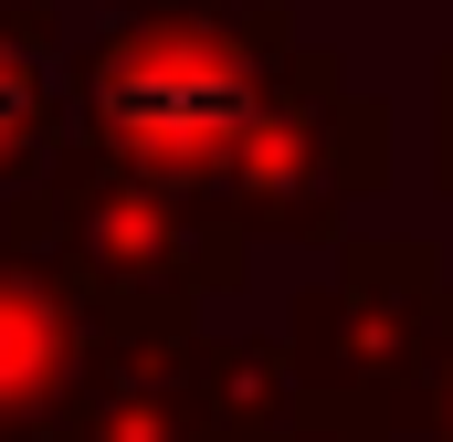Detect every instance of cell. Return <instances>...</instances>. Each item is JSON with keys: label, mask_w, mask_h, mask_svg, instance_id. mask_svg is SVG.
<instances>
[{"label": "cell", "mask_w": 453, "mask_h": 442, "mask_svg": "<svg viewBox=\"0 0 453 442\" xmlns=\"http://www.w3.org/2000/svg\"><path fill=\"white\" fill-rule=\"evenodd\" d=\"M401 116L390 95H369L348 74V53L296 42V64L274 74V95L253 106V126L222 158V201L242 221V242H338L348 211H369L401 169Z\"/></svg>", "instance_id": "3"}, {"label": "cell", "mask_w": 453, "mask_h": 442, "mask_svg": "<svg viewBox=\"0 0 453 442\" xmlns=\"http://www.w3.org/2000/svg\"><path fill=\"white\" fill-rule=\"evenodd\" d=\"M190 327H201L190 306H116L85 274H64L53 253L0 232V432L53 442L96 400V379L116 358H137L158 337H190Z\"/></svg>", "instance_id": "5"}, {"label": "cell", "mask_w": 453, "mask_h": 442, "mask_svg": "<svg viewBox=\"0 0 453 442\" xmlns=\"http://www.w3.org/2000/svg\"><path fill=\"white\" fill-rule=\"evenodd\" d=\"M390 442H453V285L433 306V327L401 369V400H390Z\"/></svg>", "instance_id": "9"}, {"label": "cell", "mask_w": 453, "mask_h": 442, "mask_svg": "<svg viewBox=\"0 0 453 442\" xmlns=\"http://www.w3.org/2000/svg\"><path fill=\"white\" fill-rule=\"evenodd\" d=\"M296 42V0H127L85 32V53H64V137L211 201Z\"/></svg>", "instance_id": "1"}, {"label": "cell", "mask_w": 453, "mask_h": 442, "mask_svg": "<svg viewBox=\"0 0 453 442\" xmlns=\"http://www.w3.org/2000/svg\"><path fill=\"white\" fill-rule=\"evenodd\" d=\"M285 442H338V432H317V422H296V432H285Z\"/></svg>", "instance_id": "11"}, {"label": "cell", "mask_w": 453, "mask_h": 442, "mask_svg": "<svg viewBox=\"0 0 453 442\" xmlns=\"http://www.w3.org/2000/svg\"><path fill=\"white\" fill-rule=\"evenodd\" d=\"M0 442H42V432H0Z\"/></svg>", "instance_id": "12"}, {"label": "cell", "mask_w": 453, "mask_h": 442, "mask_svg": "<svg viewBox=\"0 0 453 442\" xmlns=\"http://www.w3.org/2000/svg\"><path fill=\"white\" fill-rule=\"evenodd\" d=\"M0 232L53 253L64 274H85L116 306H190L201 316V306L242 295V274H253V242L222 201L169 190L85 137H53L32 158V179L0 190Z\"/></svg>", "instance_id": "2"}, {"label": "cell", "mask_w": 453, "mask_h": 442, "mask_svg": "<svg viewBox=\"0 0 453 442\" xmlns=\"http://www.w3.org/2000/svg\"><path fill=\"white\" fill-rule=\"evenodd\" d=\"M190 390L211 411L222 442H285L296 432V369H285V337H190Z\"/></svg>", "instance_id": "8"}, {"label": "cell", "mask_w": 453, "mask_h": 442, "mask_svg": "<svg viewBox=\"0 0 453 442\" xmlns=\"http://www.w3.org/2000/svg\"><path fill=\"white\" fill-rule=\"evenodd\" d=\"M443 242L433 232H338V274L296 295L285 369H296V422L338 442H390L401 369L443 306Z\"/></svg>", "instance_id": "4"}, {"label": "cell", "mask_w": 453, "mask_h": 442, "mask_svg": "<svg viewBox=\"0 0 453 442\" xmlns=\"http://www.w3.org/2000/svg\"><path fill=\"white\" fill-rule=\"evenodd\" d=\"M433 179H443V201H453V53L433 64Z\"/></svg>", "instance_id": "10"}, {"label": "cell", "mask_w": 453, "mask_h": 442, "mask_svg": "<svg viewBox=\"0 0 453 442\" xmlns=\"http://www.w3.org/2000/svg\"><path fill=\"white\" fill-rule=\"evenodd\" d=\"M190 337H158V347L116 358L106 379H96V400H85L53 442H222L211 411H201V390H190Z\"/></svg>", "instance_id": "6"}, {"label": "cell", "mask_w": 453, "mask_h": 442, "mask_svg": "<svg viewBox=\"0 0 453 442\" xmlns=\"http://www.w3.org/2000/svg\"><path fill=\"white\" fill-rule=\"evenodd\" d=\"M53 137H64V11L0 0V190L32 179Z\"/></svg>", "instance_id": "7"}]
</instances>
